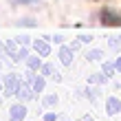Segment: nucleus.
Returning a JSON list of instances; mask_svg holds the SVG:
<instances>
[{
  "mask_svg": "<svg viewBox=\"0 0 121 121\" xmlns=\"http://www.w3.org/2000/svg\"><path fill=\"white\" fill-rule=\"evenodd\" d=\"M24 115H26L24 106H13V112H11V119H13V121H22Z\"/></svg>",
  "mask_w": 121,
  "mask_h": 121,
  "instance_id": "1",
  "label": "nucleus"
},
{
  "mask_svg": "<svg viewBox=\"0 0 121 121\" xmlns=\"http://www.w3.org/2000/svg\"><path fill=\"white\" fill-rule=\"evenodd\" d=\"M119 108H121V104L117 99H108V115H117Z\"/></svg>",
  "mask_w": 121,
  "mask_h": 121,
  "instance_id": "2",
  "label": "nucleus"
},
{
  "mask_svg": "<svg viewBox=\"0 0 121 121\" xmlns=\"http://www.w3.org/2000/svg\"><path fill=\"white\" fill-rule=\"evenodd\" d=\"M18 2H31V0H18Z\"/></svg>",
  "mask_w": 121,
  "mask_h": 121,
  "instance_id": "3",
  "label": "nucleus"
}]
</instances>
